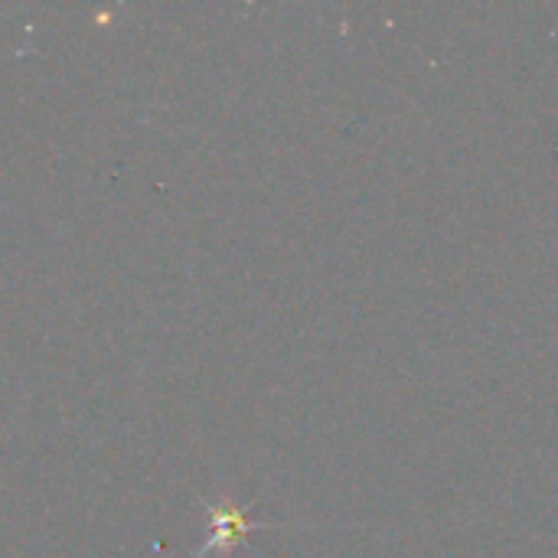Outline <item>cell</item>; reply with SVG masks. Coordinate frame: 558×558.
I'll return each instance as SVG.
<instances>
[{
  "mask_svg": "<svg viewBox=\"0 0 558 558\" xmlns=\"http://www.w3.org/2000/svg\"><path fill=\"white\" fill-rule=\"evenodd\" d=\"M206 517L213 523V536L203 543V549H196L193 558H206L213 556V553H219V549H229L242 536H248L252 530H258L248 520V507H213V504H206Z\"/></svg>",
  "mask_w": 558,
  "mask_h": 558,
  "instance_id": "obj_1",
  "label": "cell"
}]
</instances>
